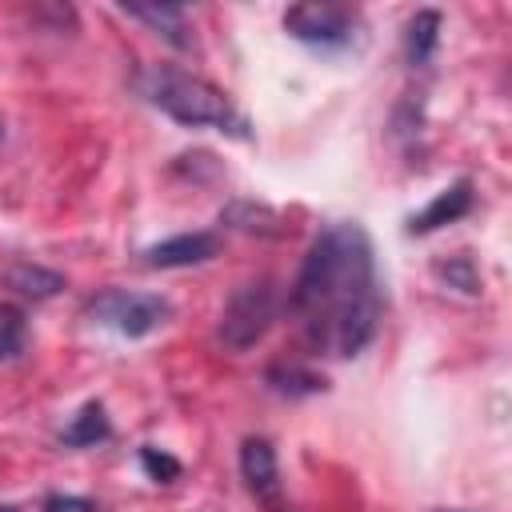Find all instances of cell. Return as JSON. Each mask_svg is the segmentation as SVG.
<instances>
[{
	"label": "cell",
	"mask_w": 512,
	"mask_h": 512,
	"mask_svg": "<svg viewBox=\"0 0 512 512\" xmlns=\"http://www.w3.org/2000/svg\"><path fill=\"white\" fill-rule=\"evenodd\" d=\"M292 312L304 320L312 348L360 356L380 328V288L372 244L360 224L324 228L292 284Z\"/></svg>",
	"instance_id": "1"
},
{
	"label": "cell",
	"mask_w": 512,
	"mask_h": 512,
	"mask_svg": "<svg viewBox=\"0 0 512 512\" xmlns=\"http://www.w3.org/2000/svg\"><path fill=\"white\" fill-rule=\"evenodd\" d=\"M144 92H148V100L164 116H172L184 128H220V132H232V136H248L244 132V120L228 104V96L220 88H212L208 80L192 76V72L152 68L144 76Z\"/></svg>",
	"instance_id": "2"
},
{
	"label": "cell",
	"mask_w": 512,
	"mask_h": 512,
	"mask_svg": "<svg viewBox=\"0 0 512 512\" xmlns=\"http://www.w3.org/2000/svg\"><path fill=\"white\" fill-rule=\"evenodd\" d=\"M276 308H280V300H276V284L268 276H256V280L240 284L228 296L224 312H220V328H216L220 344L232 348V352H248L272 328Z\"/></svg>",
	"instance_id": "3"
},
{
	"label": "cell",
	"mask_w": 512,
	"mask_h": 512,
	"mask_svg": "<svg viewBox=\"0 0 512 512\" xmlns=\"http://www.w3.org/2000/svg\"><path fill=\"white\" fill-rule=\"evenodd\" d=\"M88 316L100 324H112L120 336L136 340V336L156 332L172 316V304L152 292H104L88 304Z\"/></svg>",
	"instance_id": "4"
},
{
	"label": "cell",
	"mask_w": 512,
	"mask_h": 512,
	"mask_svg": "<svg viewBox=\"0 0 512 512\" xmlns=\"http://www.w3.org/2000/svg\"><path fill=\"white\" fill-rule=\"evenodd\" d=\"M284 28H288V36H296L304 44L336 48V44L352 40L356 16H352V8L332 4V0H304V4H292L284 12Z\"/></svg>",
	"instance_id": "5"
},
{
	"label": "cell",
	"mask_w": 512,
	"mask_h": 512,
	"mask_svg": "<svg viewBox=\"0 0 512 512\" xmlns=\"http://www.w3.org/2000/svg\"><path fill=\"white\" fill-rule=\"evenodd\" d=\"M240 476H244L248 492L256 496V504L264 512H288L284 480H280V464H276V448L264 436H248L240 444Z\"/></svg>",
	"instance_id": "6"
},
{
	"label": "cell",
	"mask_w": 512,
	"mask_h": 512,
	"mask_svg": "<svg viewBox=\"0 0 512 512\" xmlns=\"http://www.w3.org/2000/svg\"><path fill=\"white\" fill-rule=\"evenodd\" d=\"M216 248H220V240L212 232H180V236H168V240L152 244L144 252V264H152V268H188V264L212 260Z\"/></svg>",
	"instance_id": "7"
},
{
	"label": "cell",
	"mask_w": 512,
	"mask_h": 512,
	"mask_svg": "<svg viewBox=\"0 0 512 512\" xmlns=\"http://www.w3.org/2000/svg\"><path fill=\"white\" fill-rule=\"evenodd\" d=\"M468 208H472V180H456V184H448L444 192H436V200H432L420 216H412L408 232H412V236H428V232H436V228L460 220Z\"/></svg>",
	"instance_id": "8"
},
{
	"label": "cell",
	"mask_w": 512,
	"mask_h": 512,
	"mask_svg": "<svg viewBox=\"0 0 512 512\" xmlns=\"http://www.w3.org/2000/svg\"><path fill=\"white\" fill-rule=\"evenodd\" d=\"M124 12L132 20H144L152 32H160L168 44L176 48H192V28H188V12L180 4H124Z\"/></svg>",
	"instance_id": "9"
},
{
	"label": "cell",
	"mask_w": 512,
	"mask_h": 512,
	"mask_svg": "<svg viewBox=\"0 0 512 512\" xmlns=\"http://www.w3.org/2000/svg\"><path fill=\"white\" fill-rule=\"evenodd\" d=\"M440 44V12L436 8H420L412 20H408V32H404V56L408 64H428L432 52Z\"/></svg>",
	"instance_id": "10"
},
{
	"label": "cell",
	"mask_w": 512,
	"mask_h": 512,
	"mask_svg": "<svg viewBox=\"0 0 512 512\" xmlns=\"http://www.w3.org/2000/svg\"><path fill=\"white\" fill-rule=\"evenodd\" d=\"M4 284L16 288L20 296H32V300H48L64 288V276L52 272V268H40V264H12L4 272Z\"/></svg>",
	"instance_id": "11"
},
{
	"label": "cell",
	"mask_w": 512,
	"mask_h": 512,
	"mask_svg": "<svg viewBox=\"0 0 512 512\" xmlns=\"http://www.w3.org/2000/svg\"><path fill=\"white\" fill-rule=\"evenodd\" d=\"M268 384H272V392H280V396H316V392H324V376L320 372H312V368H304V364H272L268 368V376H264Z\"/></svg>",
	"instance_id": "12"
},
{
	"label": "cell",
	"mask_w": 512,
	"mask_h": 512,
	"mask_svg": "<svg viewBox=\"0 0 512 512\" xmlns=\"http://www.w3.org/2000/svg\"><path fill=\"white\" fill-rule=\"evenodd\" d=\"M108 432H112V424H108V416H104V404L88 400V404L72 416V424L64 428V444H68V448H88V444L108 440Z\"/></svg>",
	"instance_id": "13"
},
{
	"label": "cell",
	"mask_w": 512,
	"mask_h": 512,
	"mask_svg": "<svg viewBox=\"0 0 512 512\" xmlns=\"http://www.w3.org/2000/svg\"><path fill=\"white\" fill-rule=\"evenodd\" d=\"M436 276H440L448 288H460V292H468V296L480 292V272H476V264H472L468 252H456V256H448V260H436Z\"/></svg>",
	"instance_id": "14"
},
{
	"label": "cell",
	"mask_w": 512,
	"mask_h": 512,
	"mask_svg": "<svg viewBox=\"0 0 512 512\" xmlns=\"http://www.w3.org/2000/svg\"><path fill=\"white\" fill-rule=\"evenodd\" d=\"M24 336H28L24 312H20L16 304H0V360H12V356H20V348H24Z\"/></svg>",
	"instance_id": "15"
},
{
	"label": "cell",
	"mask_w": 512,
	"mask_h": 512,
	"mask_svg": "<svg viewBox=\"0 0 512 512\" xmlns=\"http://www.w3.org/2000/svg\"><path fill=\"white\" fill-rule=\"evenodd\" d=\"M140 464H144V472H148L156 484H172V480L180 476V460L168 456V452H160V448H152V444L140 448Z\"/></svg>",
	"instance_id": "16"
},
{
	"label": "cell",
	"mask_w": 512,
	"mask_h": 512,
	"mask_svg": "<svg viewBox=\"0 0 512 512\" xmlns=\"http://www.w3.org/2000/svg\"><path fill=\"white\" fill-rule=\"evenodd\" d=\"M224 220H228V224H236V228H244V232H256V228H264L260 220L276 224V216H272L268 208H252V204H244V200H240V204H232V208L224 212Z\"/></svg>",
	"instance_id": "17"
},
{
	"label": "cell",
	"mask_w": 512,
	"mask_h": 512,
	"mask_svg": "<svg viewBox=\"0 0 512 512\" xmlns=\"http://www.w3.org/2000/svg\"><path fill=\"white\" fill-rule=\"evenodd\" d=\"M44 512H96V504L92 500H84V496H48L44 500Z\"/></svg>",
	"instance_id": "18"
},
{
	"label": "cell",
	"mask_w": 512,
	"mask_h": 512,
	"mask_svg": "<svg viewBox=\"0 0 512 512\" xmlns=\"http://www.w3.org/2000/svg\"><path fill=\"white\" fill-rule=\"evenodd\" d=\"M0 512H20V508H12V504H0Z\"/></svg>",
	"instance_id": "19"
},
{
	"label": "cell",
	"mask_w": 512,
	"mask_h": 512,
	"mask_svg": "<svg viewBox=\"0 0 512 512\" xmlns=\"http://www.w3.org/2000/svg\"><path fill=\"white\" fill-rule=\"evenodd\" d=\"M0 136H4V132H0Z\"/></svg>",
	"instance_id": "20"
}]
</instances>
